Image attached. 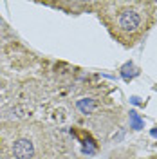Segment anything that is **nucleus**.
<instances>
[{"instance_id":"f257e3e1","label":"nucleus","mask_w":157,"mask_h":159,"mask_svg":"<svg viewBox=\"0 0 157 159\" xmlns=\"http://www.w3.org/2000/svg\"><path fill=\"white\" fill-rule=\"evenodd\" d=\"M139 24H141V16H139L137 11H134V9H125L121 15H119V25H121V29L128 31V33H134V31H137Z\"/></svg>"},{"instance_id":"f03ea898","label":"nucleus","mask_w":157,"mask_h":159,"mask_svg":"<svg viewBox=\"0 0 157 159\" xmlns=\"http://www.w3.org/2000/svg\"><path fill=\"white\" fill-rule=\"evenodd\" d=\"M13 156L15 159H31L34 156V145L31 139H16L13 145Z\"/></svg>"},{"instance_id":"7ed1b4c3","label":"nucleus","mask_w":157,"mask_h":159,"mask_svg":"<svg viewBox=\"0 0 157 159\" xmlns=\"http://www.w3.org/2000/svg\"><path fill=\"white\" fill-rule=\"evenodd\" d=\"M76 105H78V109L81 110L83 114H90L92 110L98 107V101L94 98H83V99H79Z\"/></svg>"},{"instance_id":"20e7f679","label":"nucleus","mask_w":157,"mask_h":159,"mask_svg":"<svg viewBox=\"0 0 157 159\" xmlns=\"http://www.w3.org/2000/svg\"><path fill=\"white\" fill-rule=\"evenodd\" d=\"M130 123H132V129L134 130L143 129V119L139 118V114L136 112V110H130Z\"/></svg>"},{"instance_id":"39448f33","label":"nucleus","mask_w":157,"mask_h":159,"mask_svg":"<svg viewBox=\"0 0 157 159\" xmlns=\"http://www.w3.org/2000/svg\"><path fill=\"white\" fill-rule=\"evenodd\" d=\"M128 70H134V65H132L130 61H128V63H125V65L121 67V76H123V78H125V80H128V78H130V76H132V74H130Z\"/></svg>"},{"instance_id":"423d86ee","label":"nucleus","mask_w":157,"mask_h":159,"mask_svg":"<svg viewBox=\"0 0 157 159\" xmlns=\"http://www.w3.org/2000/svg\"><path fill=\"white\" fill-rule=\"evenodd\" d=\"M132 103H136V105H139V98H137V96H134V98H132Z\"/></svg>"},{"instance_id":"0eeeda50","label":"nucleus","mask_w":157,"mask_h":159,"mask_svg":"<svg viewBox=\"0 0 157 159\" xmlns=\"http://www.w3.org/2000/svg\"><path fill=\"white\" fill-rule=\"evenodd\" d=\"M152 136H154V138H157V129H154V130H152Z\"/></svg>"}]
</instances>
